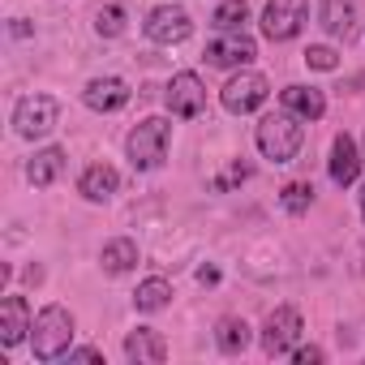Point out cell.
Wrapping results in <instances>:
<instances>
[{"label":"cell","instance_id":"1","mask_svg":"<svg viewBox=\"0 0 365 365\" xmlns=\"http://www.w3.org/2000/svg\"><path fill=\"white\" fill-rule=\"evenodd\" d=\"M297 120H301V116L288 112V108L258 120V150H262L271 163H292V159H297V150H301V142H305V129H301Z\"/></svg>","mask_w":365,"mask_h":365},{"label":"cell","instance_id":"2","mask_svg":"<svg viewBox=\"0 0 365 365\" xmlns=\"http://www.w3.org/2000/svg\"><path fill=\"white\" fill-rule=\"evenodd\" d=\"M69 344H73V314L65 305H48L39 309L35 327H31V348L39 361H61L69 356Z\"/></svg>","mask_w":365,"mask_h":365},{"label":"cell","instance_id":"3","mask_svg":"<svg viewBox=\"0 0 365 365\" xmlns=\"http://www.w3.org/2000/svg\"><path fill=\"white\" fill-rule=\"evenodd\" d=\"M168 138H172V125H168L163 116H146V120L129 133V142H125L129 163H133L138 172H155V168L168 159Z\"/></svg>","mask_w":365,"mask_h":365},{"label":"cell","instance_id":"4","mask_svg":"<svg viewBox=\"0 0 365 365\" xmlns=\"http://www.w3.org/2000/svg\"><path fill=\"white\" fill-rule=\"evenodd\" d=\"M61 120V103L52 95H22L14 108V129L18 138H48Z\"/></svg>","mask_w":365,"mask_h":365},{"label":"cell","instance_id":"5","mask_svg":"<svg viewBox=\"0 0 365 365\" xmlns=\"http://www.w3.org/2000/svg\"><path fill=\"white\" fill-rule=\"evenodd\" d=\"M305 22H309V0H267L262 9V35L275 43L297 39Z\"/></svg>","mask_w":365,"mask_h":365},{"label":"cell","instance_id":"6","mask_svg":"<svg viewBox=\"0 0 365 365\" xmlns=\"http://www.w3.org/2000/svg\"><path fill=\"white\" fill-rule=\"evenodd\" d=\"M142 31H146L150 43L172 48V43H185V39L194 35V18H190V9H180V5H159V9L146 14Z\"/></svg>","mask_w":365,"mask_h":365},{"label":"cell","instance_id":"7","mask_svg":"<svg viewBox=\"0 0 365 365\" xmlns=\"http://www.w3.org/2000/svg\"><path fill=\"white\" fill-rule=\"evenodd\" d=\"M267 95H271V82H267L262 73H254V69H241V73L220 91V103H224L228 112L245 116V112H258V108L267 103Z\"/></svg>","mask_w":365,"mask_h":365},{"label":"cell","instance_id":"8","mask_svg":"<svg viewBox=\"0 0 365 365\" xmlns=\"http://www.w3.org/2000/svg\"><path fill=\"white\" fill-rule=\"evenodd\" d=\"M254 56H258V43H254L245 31H224V35L211 39L207 52H202V61L215 65V69H245Z\"/></svg>","mask_w":365,"mask_h":365},{"label":"cell","instance_id":"9","mask_svg":"<svg viewBox=\"0 0 365 365\" xmlns=\"http://www.w3.org/2000/svg\"><path fill=\"white\" fill-rule=\"evenodd\" d=\"M163 99H168L172 116H202V108H207V86H202L198 73L185 69V73H176V78L168 82Z\"/></svg>","mask_w":365,"mask_h":365},{"label":"cell","instance_id":"10","mask_svg":"<svg viewBox=\"0 0 365 365\" xmlns=\"http://www.w3.org/2000/svg\"><path fill=\"white\" fill-rule=\"evenodd\" d=\"M297 335H301V314L292 305H284V309H275L262 322V352L267 356H284V352H292Z\"/></svg>","mask_w":365,"mask_h":365},{"label":"cell","instance_id":"11","mask_svg":"<svg viewBox=\"0 0 365 365\" xmlns=\"http://www.w3.org/2000/svg\"><path fill=\"white\" fill-rule=\"evenodd\" d=\"M361 150H356V142L348 138V133H335V142H331V180L339 190H348V185H356V176H361Z\"/></svg>","mask_w":365,"mask_h":365},{"label":"cell","instance_id":"12","mask_svg":"<svg viewBox=\"0 0 365 365\" xmlns=\"http://www.w3.org/2000/svg\"><path fill=\"white\" fill-rule=\"evenodd\" d=\"M129 82L125 78H95V82H86V91H82V99H86V108L91 112H120L125 103H129Z\"/></svg>","mask_w":365,"mask_h":365},{"label":"cell","instance_id":"13","mask_svg":"<svg viewBox=\"0 0 365 365\" xmlns=\"http://www.w3.org/2000/svg\"><path fill=\"white\" fill-rule=\"evenodd\" d=\"M31 309H26V301L22 297H5L0 301V344L5 348H18L26 335H31Z\"/></svg>","mask_w":365,"mask_h":365},{"label":"cell","instance_id":"14","mask_svg":"<svg viewBox=\"0 0 365 365\" xmlns=\"http://www.w3.org/2000/svg\"><path fill=\"white\" fill-rule=\"evenodd\" d=\"M125 356H129V361H138V365H163V361H168V344H163V335H159V331L138 327V331H129V335H125Z\"/></svg>","mask_w":365,"mask_h":365},{"label":"cell","instance_id":"15","mask_svg":"<svg viewBox=\"0 0 365 365\" xmlns=\"http://www.w3.org/2000/svg\"><path fill=\"white\" fill-rule=\"evenodd\" d=\"M116 190H120V176H116L112 163H91V168L82 172V180H78V194H82L86 202H108Z\"/></svg>","mask_w":365,"mask_h":365},{"label":"cell","instance_id":"16","mask_svg":"<svg viewBox=\"0 0 365 365\" xmlns=\"http://www.w3.org/2000/svg\"><path fill=\"white\" fill-rule=\"evenodd\" d=\"M279 103H284L288 112H297L301 120H318V116L327 112V95H322L318 86H284V91H279Z\"/></svg>","mask_w":365,"mask_h":365},{"label":"cell","instance_id":"17","mask_svg":"<svg viewBox=\"0 0 365 365\" xmlns=\"http://www.w3.org/2000/svg\"><path fill=\"white\" fill-rule=\"evenodd\" d=\"M61 172H65V150H61V146H43V150L26 163V176H31V185H35V190L56 185Z\"/></svg>","mask_w":365,"mask_h":365},{"label":"cell","instance_id":"18","mask_svg":"<svg viewBox=\"0 0 365 365\" xmlns=\"http://www.w3.org/2000/svg\"><path fill=\"white\" fill-rule=\"evenodd\" d=\"M322 31L335 35V39L356 35V5L352 0H322Z\"/></svg>","mask_w":365,"mask_h":365},{"label":"cell","instance_id":"19","mask_svg":"<svg viewBox=\"0 0 365 365\" xmlns=\"http://www.w3.org/2000/svg\"><path fill=\"white\" fill-rule=\"evenodd\" d=\"M99 262H103L108 275H125V271H133V267H138V241H129V237L108 241L103 254H99Z\"/></svg>","mask_w":365,"mask_h":365},{"label":"cell","instance_id":"20","mask_svg":"<svg viewBox=\"0 0 365 365\" xmlns=\"http://www.w3.org/2000/svg\"><path fill=\"white\" fill-rule=\"evenodd\" d=\"M215 344H220V352H228V356L245 352V348H250V322H245V318H220Z\"/></svg>","mask_w":365,"mask_h":365},{"label":"cell","instance_id":"21","mask_svg":"<svg viewBox=\"0 0 365 365\" xmlns=\"http://www.w3.org/2000/svg\"><path fill=\"white\" fill-rule=\"evenodd\" d=\"M168 301H172V284L159 279V275H155V279H142L138 292H133V305H138L142 314H159Z\"/></svg>","mask_w":365,"mask_h":365},{"label":"cell","instance_id":"22","mask_svg":"<svg viewBox=\"0 0 365 365\" xmlns=\"http://www.w3.org/2000/svg\"><path fill=\"white\" fill-rule=\"evenodd\" d=\"M279 202H284L288 215H305L309 202H314V185H309V180H288L284 194H279Z\"/></svg>","mask_w":365,"mask_h":365},{"label":"cell","instance_id":"23","mask_svg":"<svg viewBox=\"0 0 365 365\" xmlns=\"http://www.w3.org/2000/svg\"><path fill=\"white\" fill-rule=\"evenodd\" d=\"M245 22H250V5H245V0H224V5L215 9V18H211L215 31H241Z\"/></svg>","mask_w":365,"mask_h":365},{"label":"cell","instance_id":"24","mask_svg":"<svg viewBox=\"0 0 365 365\" xmlns=\"http://www.w3.org/2000/svg\"><path fill=\"white\" fill-rule=\"evenodd\" d=\"M95 31H99L103 39H120V35H125V9H120V5H103V9L95 14Z\"/></svg>","mask_w":365,"mask_h":365},{"label":"cell","instance_id":"25","mask_svg":"<svg viewBox=\"0 0 365 365\" xmlns=\"http://www.w3.org/2000/svg\"><path fill=\"white\" fill-rule=\"evenodd\" d=\"M305 65H309V69H322V73H331V69H339V56H335V48H322V43H314V48H305Z\"/></svg>","mask_w":365,"mask_h":365},{"label":"cell","instance_id":"26","mask_svg":"<svg viewBox=\"0 0 365 365\" xmlns=\"http://www.w3.org/2000/svg\"><path fill=\"white\" fill-rule=\"evenodd\" d=\"M241 180H250V163H241V159H237L224 176H215V180H211V190H215V194H228L232 185H241Z\"/></svg>","mask_w":365,"mask_h":365},{"label":"cell","instance_id":"27","mask_svg":"<svg viewBox=\"0 0 365 365\" xmlns=\"http://www.w3.org/2000/svg\"><path fill=\"white\" fill-rule=\"evenodd\" d=\"M322 356H327V352H322V348H314V344L292 352V361H297V365H314V361H322Z\"/></svg>","mask_w":365,"mask_h":365},{"label":"cell","instance_id":"28","mask_svg":"<svg viewBox=\"0 0 365 365\" xmlns=\"http://www.w3.org/2000/svg\"><path fill=\"white\" fill-rule=\"evenodd\" d=\"M69 361H103V352L99 348H78V352L69 348Z\"/></svg>","mask_w":365,"mask_h":365},{"label":"cell","instance_id":"29","mask_svg":"<svg viewBox=\"0 0 365 365\" xmlns=\"http://www.w3.org/2000/svg\"><path fill=\"white\" fill-rule=\"evenodd\" d=\"M198 284H207V288L220 284V271H215V267H198Z\"/></svg>","mask_w":365,"mask_h":365},{"label":"cell","instance_id":"30","mask_svg":"<svg viewBox=\"0 0 365 365\" xmlns=\"http://www.w3.org/2000/svg\"><path fill=\"white\" fill-rule=\"evenodd\" d=\"M361 215H365V190H361Z\"/></svg>","mask_w":365,"mask_h":365}]
</instances>
